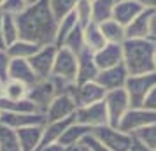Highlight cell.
Listing matches in <instances>:
<instances>
[{
    "label": "cell",
    "mask_w": 156,
    "mask_h": 151,
    "mask_svg": "<svg viewBox=\"0 0 156 151\" xmlns=\"http://www.w3.org/2000/svg\"><path fill=\"white\" fill-rule=\"evenodd\" d=\"M105 90L100 86L97 81H88V83H76L72 88V99L76 102L77 107L83 106H90V104H97V102L105 99Z\"/></svg>",
    "instance_id": "10"
},
{
    "label": "cell",
    "mask_w": 156,
    "mask_h": 151,
    "mask_svg": "<svg viewBox=\"0 0 156 151\" xmlns=\"http://www.w3.org/2000/svg\"><path fill=\"white\" fill-rule=\"evenodd\" d=\"M128 76H130V74H128L125 63H119V65H116V67H111V69H104V70H100L98 76L95 77V81H97L100 86L105 90V92H111V90H119V88H125Z\"/></svg>",
    "instance_id": "13"
},
{
    "label": "cell",
    "mask_w": 156,
    "mask_h": 151,
    "mask_svg": "<svg viewBox=\"0 0 156 151\" xmlns=\"http://www.w3.org/2000/svg\"><path fill=\"white\" fill-rule=\"evenodd\" d=\"M39 44H34L30 42V41H23V39H18L14 41L12 44H9L5 51H7V55L11 58H21V60H28L35 55L37 51H39Z\"/></svg>",
    "instance_id": "25"
},
{
    "label": "cell",
    "mask_w": 156,
    "mask_h": 151,
    "mask_svg": "<svg viewBox=\"0 0 156 151\" xmlns=\"http://www.w3.org/2000/svg\"><path fill=\"white\" fill-rule=\"evenodd\" d=\"M144 9H151V11H156V0H137Z\"/></svg>",
    "instance_id": "43"
},
{
    "label": "cell",
    "mask_w": 156,
    "mask_h": 151,
    "mask_svg": "<svg viewBox=\"0 0 156 151\" xmlns=\"http://www.w3.org/2000/svg\"><path fill=\"white\" fill-rule=\"evenodd\" d=\"M27 7H28V0H5L0 13L11 16H20Z\"/></svg>",
    "instance_id": "36"
},
{
    "label": "cell",
    "mask_w": 156,
    "mask_h": 151,
    "mask_svg": "<svg viewBox=\"0 0 156 151\" xmlns=\"http://www.w3.org/2000/svg\"><path fill=\"white\" fill-rule=\"evenodd\" d=\"M76 102L72 99L70 93H60L56 95L53 102L49 104V107L46 109L44 113V118H46V123L49 121H60V120H65V118H70L76 113Z\"/></svg>",
    "instance_id": "12"
},
{
    "label": "cell",
    "mask_w": 156,
    "mask_h": 151,
    "mask_svg": "<svg viewBox=\"0 0 156 151\" xmlns=\"http://www.w3.org/2000/svg\"><path fill=\"white\" fill-rule=\"evenodd\" d=\"M2 32H4V41H5V46L12 44L14 41L20 39V30H18L16 16L4 14V13H2Z\"/></svg>",
    "instance_id": "31"
},
{
    "label": "cell",
    "mask_w": 156,
    "mask_h": 151,
    "mask_svg": "<svg viewBox=\"0 0 156 151\" xmlns=\"http://www.w3.org/2000/svg\"><path fill=\"white\" fill-rule=\"evenodd\" d=\"M0 111L2 113H39L37 107L28 100V99H23V100H7L0 95Z\"/></svg>",
    "instance_id": "27"
},
{
    "label": "cell",
    "mask_w": 156,
    "mask_h": 151,
    "mask_svg": "<svg viewBox=\"0 0 156 151\" xmlns=\"http://www.w3.org/2000/svg\"><path fill=\"white\" fill-rule=\"evenodd\" d=\"M58 95L56 92V86H55V83L53 79L49 77H46V79H39L35 84H32L28 88V95H27V99H28L34 106L37 107L39 113H46V109L49 107V104L53 102V99Z\"/></svg>",
    "instance_id": "7"
},
{
    "label": "cell",
    "mask_w": 156,
    "mask_h": 151,
    "mask_svg": "<svg viewBox=\"0 0 156 151\" xmlns=\"http://www.w3.org/2000/svg\"><path fill=\"white\" fill-rule=\"evenodd\" d=\"M95 62H97L98 70L111 69V67L123 63V44L107 42L102 49L95 51Z\"/></svg>",
    "instance_id": "14"
},
{
    "label": "cell",
    "mask_w": 156,
    "mask_h": 151,
    "mask_svg": "<svg viewBox=\"0 0 156 151\" xmlns=\"http://www.w3.org/2000/svg\"><path fill=\"white\" fill-rule=\"evenodd\" d=\"M81 144H83V146H86V148H88L90 151H111L109 148H105L104 144L100 142V141H97V139H95L93 135L84 137V139L81 141Z\"/></svg>",
    "instance_id": "38"
},
{
    "label": "cell",
    "mask_w": 156,
    "mask_h": 151,
    "mask_svg": "<svg viewBox=\"0 0 156 151\" xmlns=\"http://www.w3.org/2000/svg\"><path fill=\"white\" fill-rule=\"evenodd\" d=\"M0 118H2V111H0Z\"/></svg>",
    "instance_id": "50"
},
{
    "label": "cell",
    "mask_w": 156,
    "mask_h": 151,
    "mask_svg": "<svg viewBox=\"0 0 156 151\" xmlns=\"http://www.w3.org/2000/svg\"><path fill=\"white\" fill-rule=\"evenodd\" d=\"M34 2H37V0H28V4H34Z\"/></svg>",
    "instance_id": "49"
},
{
    "label": "cell",
    "mask_w": 156,
    "mask_h": 151,
    "mask_svg": "<svg viewBox=\"0 0 156 151\" xmlns=\"http://www.w3.org/2000/svg\"><path fill=\"white\" fill-rule=\"evenodd\" d=\"M77 27V18H76V13L72 11L70 14L63 16L60 21H58V27H56V37H55V46L56 48H62L65 37L70 34L72 30Z\"/></svg>",
    "instance_id": "29"
},
{
    "label": "cell",
    "mask_w": 156,
    "mask_h": 151,
    "mask_svg": "<svg viewBox=\"0 0 156 151\" xmlns=\"http://www.w3.org/2000/svg\"><path fill=\"white\" fill-rule=\"evenodd\" d=\"M156 86V70L139 76H128L125 90L130 99V107H140L147 93Z\"/></svg>",
    "instance_id": "3"
},
{
    "label": "cell",
    "mask_w": 156,
    "mask_h": 151,
    "mask_svg": "<svg viewBox=\"0 0 156 151\" xmlns=\"http://www.w3.org/2000/svg\"><path fill=\"white\" fill-rule=\"evenodd\" d=\"M128 151H151V149H149L147 146H144L142 142H139L137 139H133V142H132V146H130Z\"/></svg>",
    "instance_id": "42"
},
{
    "label": "cell",
    "mask_w": 156,
    "mask_h": 151,
    "mask_svg": "<svg viewBox=\"0 0 156 151\" xmlns=\"http://www.w3.org/2000/svg\"><path fill=\"white\" fill-rule=\"evenodd\" d=\"M154 151H156V149H154Z\"/></svg>",
    "instance_id": "52"
},
{
    "label": "cell",
    "mask_w": 156,
    "mask_h": 151,
    "mask_svg": "<svg viewBox=\"0 0 156 151\" xmlns=\"http://www.w3.org/2000/svg\"><path fill=\"white\" fill-rule=\"evenodd\" d=\"M0 123L18 130V128H23V127H32V125H44L46 118H44L42 113H25V114H20V113H2Z\"/></svg>",
    "instance_id": "18"
},
{
    "label": "cell",
    "mask_w": 156,
    "mask_h": 151,
    "mask_svg": "<svg viewBox=\"0 0 156 151\" xmlns=\"http://www.w3.org/2000/svg\"><path fill=\"white\" fill-rule=\"evenodd\" d=\"M28 95V86L20 81L7 79L2 84V97L7 100H23Z\"/></svg>",
    "instance_id": "28"
},
{
    "label": "cell",
    "mask_w": 156,
    "mask_h": 151,
    "mask_svg": "<svg viewBox=\"0 0 156 151\" xmlns=\"http://www.w3.org/2000/svg\"><path fill=\"white\" fill-rule=\"evenodd\" d=\"M149 39H153L156 42V11L153 13V18H151V27H149Z\"/></svg>",
    "instance_id": "41"
},
{
    "label": "cell",
    "mask_w": 156,
    "mask_h": 151,
    "mask_svg": "<svg viewBox=\"0 0 156 151\" xmlns=\"http://www.w3.org/2000/svg\"><path fill=\"white\" fill-rule=\"evenodd\" d=\"M91 135L111 151H128L133 142V137L130 134L116 128V127H111V125H102V127L93 128Z\"/></svg>",
    "instance_id": "4"
},
{
    "label": "cell",
    "mask_w": 156,
    "mask_h": 151,
    "mask_svg": "<svg viewBox=\"0 0 156 151\" xmlns=\"http://www.w3.org/2000/svg\"><path fill=\"white\" fill-rule=\"evenodd\" d=\"M2 84H4V83H2V81H0V95H2Z\"/></svg>",
    "instance_id": "48"
},
{
    "label": "cell",
    "mask_w": 156,
    "mask_h": 151,
    "mask_svg": "<svg viewBox=\"0 0 156 151\" xmlns=\"http://www.w3.org/2000/svg\"><path fill=\"white\" fill-rule=\"evenodd\" d=\"M20 39L30 41L39 46L55 44L58 21L49 7V0H37L20 16H16Z\"/></svg>",
    "instance_id": "1"
},
{
    "label": "cell",
    "mask_w": 156,
    "mask_h": 151,
    "mask_svg": "<svg viewBox=\"0 0 156 151\" xmlns=\"http://www.w3.org/2000/svg\"><path fill=\"white\" fill-rule=\"evenodd\" d=\"M74 120H76V123L91 127V128H97V127H102V125H109L105 102L100 100L97 104H90V106L77 107L76 113H74Z\"/></svg>",
    "instance_id": "8"
},
{
    "label": "cell",
    "mask_w": 156,
    "mask_h": 151,
    "mask_svg": "<svg viewBox=\"0 0 156 151\" xmlns=\"http://www.w3.org/2000/svg\"><path fill=\"white\" fill-rule=\"evenodd\" d=\"M100 30H102V35L105 39V42L123 44L126 41L125 27H123L121 23H118L116 20H107V21L100 23Z\"/></svg>",
    "instance_id": "23"
},
{
    "label": "cell",
    "mask_w": 156,
    "mask_h": 151,
    "mask_svg": "<svg viewBox=\"0 0 156 151\" xmlns=\"http://www.w3.org/2000/svg\"><path fill=\"white\" fill-rule=\"evenodd\" d=\"M140 107H146V109H149V111H154L156 113V86L147 93V97L144 99Z\"/></svg>",
    "instance_id": "39"
},
{
    "label": "cell",
    "mask_w": 156,
    "mask_h": 151,
    "mask_svg": "<svg viewBox=\"0 0 156 151\" xmlns=\"http://www.w3.org/2000/svg\"><path fill=\"white\" fill-rule=\"evenodd\" d=\"M5 41H4V32H2V13H0V49H5Z\"/></svg>",
    "instance_id": "44"
},
{
    "label": "cell",
    "mask_w": 156,
    "mask_h": 151,
    "mask_svg": "<svg viewBox=\"0 0 156 151\" xmlns=\"http://www.w3.org/2000/svg\"><path fill=\"white\" fill-rule=\"evenodd\" d=\"M98 67L95 62V53L90 51L88 48L77 53V81L76 83H88V81H95L98 76Z\"/></svg>",
    "instance_id": "15"
},
{
    "label": "cell",
    "mask_w": 156,
    "mask_h": 151,
    "mask_svg": "<svg viewBox=\"0 0 156 151\" xmlns=\"http://www.w3.org/2000/svg\"><path fill=\"white\" fill-rule=\"evenodd\" d=\"M37 151H70V149H67V148L62 146L60 142H51V144H48V146H42L41 149H37Z\"/></svg>",
    "instance_id": "40"
},
{
    "label": "cell",
    "mask_w": 156,
    "mask_h": 151,
    "mask_svg": "<svg viewBox=\"0 0 156 151\" xmlns=\"http://www.w3.org/2000/svg\"><path fill=\"white\" fill-rule=\"evenodd\" d=\"M142 9L144 7H142L137 0H116L112 20H116L118 23H121L123 27H126L128 23L132 21Z\"/></svg>",
    "instance_id": "20"
},
{
    "label": "cell",
    "mask_w": 156,
    "mask_h": 151,
    "mask_svg": "<svg viewBox=\"0 0 156 151\" xmlns=\"http://www.w3.org/2000/svg\"><path fill=\"white\" fill-rule=\"evenodd\" d=\"M116 0H91V13L93 23H104L107 20H112Z\"/></svg>",
    "instance_id": "26"
},
{
    "label": "cell",
    "mask_w": 156,
    "mask_h": 151,
    "mask_svg": "<svg viewBox=\"0 0 156 151\" xmlns=\"http://www.w3.org/2000/svg\"><path fill=\"white\" fill-rule=\"evenodd\" d=\"M154 65H156V60H154Z\"/></svg>",
    "instance_id": "51"
},
{
    "label": "cell",
    "mask_w": 156,
    "mask_h": 151,
    "mask_svg": "<svg viewBox=\"0 0 156 151\" xmlns=\"http://www.w3.org/2000/svg\"><path fill=\"white\" fill-rule=\"evenodd\" d=\"M62 48H69L72 53H81V51L84 49V37H83V28L81 27H76V28L72 30L69 35L65 37L63 44H62Z\"/></svg>",
    "instance_id": "33"
},
{
    "label": "cell",
    "mask_w": 156,
    "mask_h": 151,
    "mask_svg": "<svg viewBox=\"0 0 156 151\" xmlns=\"http://www.w3.org/2000/svg\"><path fill=\"white\" fill-rule=\"evenodd\" d=\"M79 0H49V7L53 11V14L56 18V21H60L63 16L70 14L76 9Z\"/></svg>",
    "instance_id": "35"
},
{
    "label": "cell",
    "mask_w": 156,
    "mask_h": 151,
    "mask_svg": "<svg viewBox=\"0 0 156 151\" xmlns=\"http://www.w3.org/2000/svg\"><path fill=\"white\" fill-rule=\"evenodd\" d=\"M91 132H93L91 127H86V125H81V123L74 121L70 127L63 132V135L60 137V141H58V142L62 144V146H65L67 149H72V148L79 146L81 141H83L84 137L91 135Z\"/></svg>",
    "instance_id": "22"
},
{
    "label": "cell",
    "mask_w": 156,
    "mask_h": 151,
    "mask_svg": "<svg viewBox=\"0 0 156 151\" xmlns=\"http://www.w3.org/2000/svg\"><path fill=\"white\" fill-rule=\"evenodd\" d=\"M4 2H5V0H0V9H2V5H4Z\"/></svg>",
    "instance_id": "47"
},
{
    "label": "cell",
    "mask_w": 156,
    "mask_h": 151,
    "mask_svg": "<svg viewBox=\"0 0 156 151\" xmlns=\"http://www.w3.org/2000/svg\"><path fill=\"white\" fill-rule=\"evenodd\" d=\"M70 151H79V146H76V148H72Z\"/></svg>",
    "instance_id": "46"
},
{
    "label": "cell",
    "mask_w": 156,
    "mask_h": 151,
    "mask_svg": "<svg viewBox=\"0 0 156 151\" xmlns=\"http://www.w3.org/2000/svg\"><path fill=\"white\" fill-rule=\"evenodd\" d=\"M79 151H90L86 146H83V144H79Z\"/></svg>",
    "instance_id": "45"
},
{
    "label": "cell",
    "mask_w": 156,
    "mask_h": 151,
    "mask_svg": "<svg viewBox=\"0 0 156 151\" xmlns=\"http://www.w3.org/2000/svg\"><path fill=\"white\" fill-rule=\"evenodd\" d=\"M0 151H21L16 130L0 123Z\"/></svg>",
    "instance_id": "30"
},
{
    "label": "cell",
    "mask_w": 156,
    "mask_h": 151,
    "mask_svg": "<svg viewBox=\"0 0 156 151\" xmlns=\"http://www.w3.org/2000/svg\"><path fill=\"white\" fill-rule=\"evenodd\" d=\"M9 65H11V56L5 49H0V81L2 83L9 79Z\"/></svg>",
    "instance_id": "37"
},
{
    "label": "cell",
    "mask_w": 156,
    "mask_h": 151,
    "mask_svg": "<svg viewBox=\"0 0 156 151\" xmlns=\"http://www.w3.org/2000/svg\"><path fill=\"white\" fill-rule=\"evenodd\" d=\"M74 121H76V120H74V116H70V118H65V120H60V121L44 123L42 141H41L39 149H41L42 146H48V144H51V142H58V141H60V137L63 135V132L69 128Z\"/></svg>",
    "instance_id": "21"
},
{
    "label": "cell",
    "mask_w": 156,
    "mask_h": 151,
    "mask_svg": "<svg viewBox=\"0 0 156 151\" xmlns=\"http://www.w3.org/2000/svg\"><path fill=\"white\" fill-rule=\"evenodd\" d=\"M153 123H156L154 111H149L146 107H130L126 111V114L123 116V120L119 121L118 128L132 135L135 130L144 128V127L153 125Z\"/></svg>",
    "instance_id": "9"
},
{
    "label": "cell",
    "mask_w": 156,
    "mask_h": 151,
    "mask_svg": "<svg viewBox=\"0 0 156 151\" xmlns=\"http://www.w3.org/2000/svg\"><path fill=\"white\" fill-rule=\"evenodd\" d=\"M51 76L69 81V83H76L77 81V55L72 53L69 48H58Z\"/></svg>",
    "instance_id": "5"
},
{
    "label": "cell",
    "mask_w": 156,
    "mask_h": 151,
    "mask_svg": "<svg viewBox=\"0 0 156 151\" xmlns=\"http://www.w3.org/2000/svg\"><path fill=\"white\" fill-rule=\"evenodd\" d=\"M104 102H105V107H107L109 125L118 128V125L123 120V116L126 114V111L130 109V99H128L126 90L125 88H119V90L107 92Z\"/></svg>",
    "instance_id": "6"
},
{
    "label": "cell",
    "mask_w": 156,
    "mask_h": 151,
    "mask_svg": "<svg viewBox=\"0 0 156 151\" xmlns=\"http://www.w3.org/2000/svg\"><path fill=\"white\" fill-rule=\"evenodd\" d=\"M83 37H84V48H88L90 51H98L105 46V39L102 35V30H100L98 23H90L88 27L83 28Z\"/></svg>",
    "instance_id": "24"
},
{
    "label": "cell",
    "mask_w": 156,
    "mask_h": 151,
    "mask_svg": "<svg viewBox=\"0 0 156 151\" xmlns=\"http://www.w3.org/2000/svg\"><path fill=\"white\" fill-rule=\"evenodd\" d=\"M151 9H142L132 21L125 27L126 39H149V27H151V18H153Z\"/></svg>",
    "instance_id": "16"
},
{
    "label": "cell",
    "mask_w": 156,
    "mask_h": 151,
    "mask_svg": "<svg viewBox=\"0 0 156 151\" xmlns=\"http://www.w3.org/2000/svg\"><path fill=\"white\" fill-rule=\"evenodd\" d=\"M156 42L153 39H126L123 42V63L130 76L156 70Z\"/></svg>",
    "instance_id": "2"
},
{
    "label": "cell",
    "mask_w": 156,
    "mask_h": 151,
    "mask_svg": "<svg viewBox=\"0 0 156 151\" xmlns=\"http://www.w3.org/2000/svg\"><path fill=\"white\" fill-rule=\"evenodd\" d=\"M132 137L137 139L139 142H142L144 146H147L151 151H154L156 149V123L147 125L144 128L135 130L133 134H132Z\"/></svg>",
    "instance_id": "32"
},
{
    "label": "cell",
    "mask_w": 156,
    "mask_h": 151,
    "mask_svg": "<svg viewBox=\"0 0 156 151\" xmlns=\"http://www.w3.org/2000/svg\"><path fill=\"white\" fill-rule=\"evenodd\" d=\"M44 125H32V127H23L16 130L18 142L21 151H37L42 141Z\"/></svg>",
    "instance_id": "19"
},
{
    "label": "cell",
    "mask_w": 156,
    "mask_h": 151,
    "mask_svg": "<svg viewBox=\"0 0 156 151\" xmlns=\"http://www.w3.org/2000/svg\"><path fill=\"white\" fill-rule=\"evenodd\" d=\"M76 18H77V25L81 28L88 27L93 21V13H91V0H79L76 9Z\"/></svg>",
    "instance_id": "34"
},
{
    "label": "cell",
    "mask_w": 156,
    "mask_h": 151,
    "mask_svg": "<svg viewBox=\"0 0 156 151\" xmlns=\"http://www.w3.org/2000/svg\"><path fill=\"white\" fill-rule=\"evenodd\" d=\"M9 79L20 81L27 86H32L35 84L39 77L34 72L32 65H30L28 60H21V58H11V65H9Z\"/></svg>",
    "instance_id": "17"
},
{
    "label": "cell",
    "mask_w": 156,
    "mask_h": 151,
    "mask_svg": "<svg viewBox=\"0 0 156 151\" xmlns=\"http://www.w3.org/2000/svg\"><path fill=\"white\" fill-rule=\"evenodd\" d=\"M58 48L55 44H48V46H41L39 51L32 58H28L30 65L34 72L37 74L39 79H46L49 77L53 72V65H55V58H56Z\"/></svg>",
    "instance_id": "11"
}]
</instances>
